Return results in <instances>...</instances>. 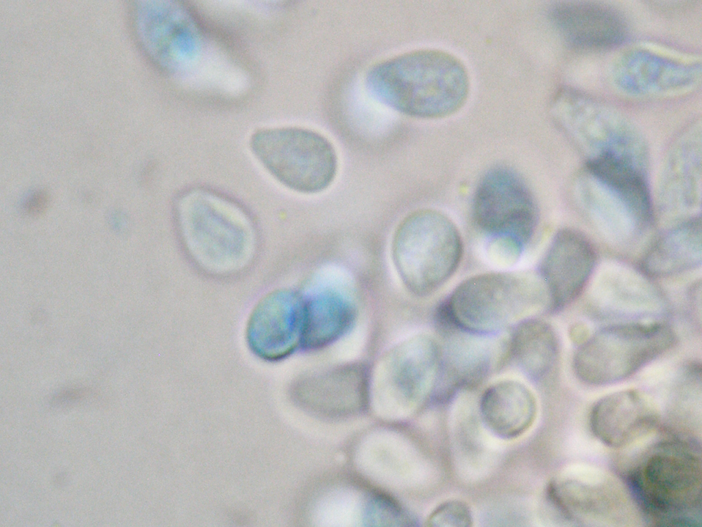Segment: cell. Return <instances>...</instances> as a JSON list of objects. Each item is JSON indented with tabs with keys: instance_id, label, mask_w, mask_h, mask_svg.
I'll use <instances>...</instances> for the list:
<instances>
[{
	"instance_id": "1",
	"label": "cell",
	"mask_w": 702,
	"mask_h": 527,
	"mask_svg": "<svg viewBox=\"0 0 702 527\" xmlns=\"http://www.w3.org/2000/svg\"><path fill=\"white\" fill-rule=\"evenodd\" d=\"M365 82L379 102L424 118L453 113L464 104L469 88L461 63L435 50L411 51L379 62L368 70Z\"/></svg>"
},
{
	"instance_id": "2",
	"label": "cell",
	"mask_w": 702,
	"mask_h": 527,
	"mask_svg": "<svg viewBox=\"0 0 702 527\" xmlns=\"http://www.w3.org/2000/svg\"><path fill=\"white\" fill-rule=\"evenodd\" d=\"M548 307L540 277L492 272L461 281L437 311L441 329L490 336Z\"/></svg>"
},
{
	"instance_id": "3",
	"label": "cell",
	"mask_w": 702,
	"mask_h": 527,
	"mask_svg": "<svg viewBox=\"0 0 702 527\" xmlns=\"http://www.w3.org/2000/svg\"><path fill=\"white\" fill-rule=\"evenodd\" d=\"M627 482L652 521L662 525L696 522L701 499V462L690 444L670 439L651 445L629 469Z\"/></svg>"
},
{
	"instance_id": "4",
	"label": "cell",
	"mask_w": 702,
	"mask_h": 527,
	"mask_svg": "<svg viewBox=\"0 0 702 527\" xmlns=\"http://www.w3.org/2000/svg\"><path fill=\"white\" fill-rule=\"evenodd\" d=\"M392 257L407 289L424 296L444 285L462 259L463 245L454 222L434 209L416 211L398 226Z\"/></svg>"
},
{
	"instance_id": "5",
	"label": "cell",
	"mask_w": 702,
	"mask_h": 527,
	"mask_svg": "<svg viewBox=\"0 0 702 527\" xmlns=\"http://www.w3.org/2000/svg\"><path fill=\"white\" fill-rule=\"evenodd\" d=\"M475 224L489 238L488 258L494 264H516L536 229L538 211L524 180L513 171L498 167L479 181L473 196Z\"/></svg>"
},
{
	"instance_id": "6",
	"label": "cell",
	"mask_w": 702,
	"mask_h": 527,
	"mask_svg": "<svg viewBox=\"0 0 702 527\" xmlns=\"http://www.w3.org/2000/svg\"><path fill=\"white\" fill-rule=\"evenodd\" d=\"M675 342L673 329L662 323L609 326L581 344L573 359V368L586 384H612L635 374Z\"/></svg>"
},
{
	"instance_id": "7",
	"label": "cell",
	"mask_w": 702,
	"mask_h": 527,
	"mask_svg": "<svg viewBox=\"0 0 702 527\" xmlns=\"http://www.w3.org/2000/svg\"><path fill=\"white\" fill-rule=\"evenodd\" d=\"M250 143L265 168L294 191L320 192L336 176L335 149L326 138L313 130L298 127L260 129L252 135Z\"/></svg>"
},
{
	"instance_id": "8",
	"label": "cell",
	"mask_w": 702,
	"mask_h": 527,
	"mask_svg": "<svg viewBox=\"0 0 702 527\" xmlns=\"http://www.w3.org/2000/svg\"><path fill=\"white\" fill-rule=\"evenodd\" d=\"M550 504L564 517L577 522H613L625 505L622 490L598 468L575 465L548 484Z\"/></svg>"
},
{
	"instance_id": "9",
	"label": "cell",
	"mask_w": 702,
	"mask_h": 527,
	"mask_svg": "<svg viewBox=\"0 0 702 527\" xmlns=\"http://www.w3.org/2000/svg\"><path fill=\"white\" fill-rule=\"evenodd\" d=\"M304 327L302 344L308 350L324 348L351 327L356 309L350 279L342 273L326 272L312 279L301 294Z\"/></svg>"
},
{
	"instance_id": "10",
	"label": "cell",
	"mask_w": 702,
	"mask_h": 527,
	"mask_svg": "<svg viewBox=\"0 0 702 527\" xmlns=\"http://www.w3.org/2000/svg\"><path fill=\"white\" fill-rule=\"evenodd\" d=\"M443 350L425 333L411 336L392 347L378 364L380 390L418 401L427 396L441 371Z\"/></svg>"
},
{
	"instance_id": "11",
	"label": "cell",
	"mask_w": 702,
	"mask_h": 527,
	"mask_svg": "<svg viewBox=\"0 0 702 527\" xmlns=\"http://www.w3.org/2000/svg\"><path fill=\"white\" fill-rule=\"evenodd\" d=\"M596 262L594 247L584 235L571 229L559 231L540 266L548 308L557 311L573 302L587 285Z\"/></svg>"
},
{
	"instance_id": "12",
	"label": "cell",
	"mask_w": 702,
	"mask_h": 527,
	"mask_svg": "<svg viewBox=\"0 0 702 527\" xmlns=\"http://www.w3.org/2000/svg\"><path fill=\"white\" fill-rule=\"evenodd\" d=\"M658 408L646 393L625 389L596 401L589 414L592 434L605 445L625 448L644 439L656 428Z\"/></svg>"
},
{
	"instance_id": "13",
	"label": "cell",
	"mask_w": 702,
	"mask_h": 527,
	"mask_svg": "<svg viewBox=\"0 0 702 527\" xmlns=\"http://www.w3.org/2000/svg\"><path fill=\"white\" fill-rule=\"evenodd\" d=\"M303 327L301 293L290 290L275 291L259 303L250 317L249 345L261 358L281 359L301 346Z\"/></svg>"
},
{
	"instance_id": "14",
	"label": "cell",
	"mask_w": 702,
	"mask_h": 527,
	"mask_svg": "<svg viewBox=\"0 0 702 527\" xmlns=\"http://www.w3.org/2000/svg\"><path fill=\"white\" fill-rule=\"evenodd\" d=\"M633 157L606 150L588 163L592 178L627 213L638 231L653 219L650 190L644 174Z\"/></svg>"
},
{
	"instance_id": "15",
	"label": "cell",
	"mask_w": 702,
	"mask_h": 527,
	"mask_svg": "<svg viewBox=\"0 0 702 527\" xmlns=\"http://www.w3.org/2000/svg\"><path fill=\"white\" fill-rule=\"evenodd\" d=\"M479 412L491 433L502 439H514L533 426L537 414V402L533 393L523 383L503 379L485 390Z\"/></svg>"
},
{
	"instance_id": "16",
	"label": "cell",
	"mask_w": 702,
	"mask_h": 527,
	"mask_svg": "<svg viewBox=\"0 0 702 527\" xmlns=\"http://www.w3.org/2000/svg\"><path fill=\"white\" fill-rule=\"evenodd\" d=\"M555 24L572 44L588 48H607L620 44L627 27L614 9L590 2H567L555 6Z\"/></svg>"
},
{
	"instance_id": "17",
	"label": "cell",
	"mask_w": 702,
	"mask_h": 527,
	"mask_svg": "<svg viewBox=\"0 0 702 527\" xmlns=\"http://www.w3.org/2000/svg\"><path fill=\"white\" fill-rule=\"evenodd\" d=\"M701 227V218L694 217L659 237L642 260L643 272L652 277H666L700 264Z\"/></svg>"
},
{
	"instance_id": "18",
	"label": "cell",
	"mask_w": 702,
	"mask_h": 527,
	"mask_svg": "<svg viewBox=\"0 0 702 527\" xmlns=\"http://www.w3.org/2000/svg\"><path fill=\"white\" fill-rule=\"evenodd\" d=\"M559 355L557 336L544 320L531 317L519 323L507 345V357H511L530 376L539 378L556 364Z\"/></svg>"
},
{
	"instance_id": "19",
	"label": "cell",
	"mask_w": 702,
	"mask_h": 527,
	"mask_svg": "<svg viewBox=\"0 0 702 527\" xmlns=\"http://www.w3.org/2000/svg\"><path fill=\"white\" fill-rule=\"evenodd\" d=\"M472 515L469 506L459 500H450L439 504L428 518V525L437 527H470Z\"/></svg>"
},
{
	"instance_id": "20",
	"label": "cell",
	"mask_w": 702,
	"mask_h": 527,
	"mask_svg": "<svg viewBox=\"0 0 702 527\" xmlns=\"http://www.w3.org/2000/svg\"><path fill=\"white\" fill-rule=\"evenodd\" d=\"M49 196L44 191H38L32 194L25 204V210L29 215H37L42 213L49 204Z\"/></svg>"
}]
</instances>
